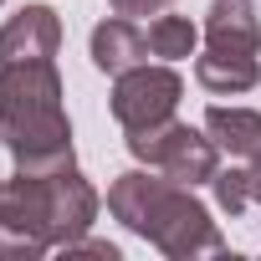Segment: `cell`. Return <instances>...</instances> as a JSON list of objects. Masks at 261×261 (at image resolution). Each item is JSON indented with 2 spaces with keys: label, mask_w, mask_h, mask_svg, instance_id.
<instances>
[{
  "label": "cell",
  "mask_w": 261,
  "mask_h": 261,
  "mask_svg": "<svg viewBox=\"0 0 261 261\" xmlns=\"http://www.w3.org/2000/svg\"><path fill=\"white\" fill-rule=\"evenodd\" d=\"M128 154H134L139 164L169 174L174 185H210L220 174V144L210 134H200V128L179 123V118H164L154 128H134L128 134Z\"/></svg>",
  "instance_id": "4"
},
{
  "label": "cell",
  "mask_w": 261,
  "mask_h": 261,
  "mask_svg": "<svg viewBox=\"0 0 261 261\" xmlns=\"http://www.w3.org/2000/svg\"><path fill=\"white\" fill-rule=\"evenodd\" d=\"M195 82L215 97H236V92H251L261 82V62L256 57H230V51H205L195 62Z\"/></svg>",
  "instance_id": "10"
},
{
  "label": "cell",
  "mask_w": 261,
  "mask_h": 261,
  "mask_svg": "<svg viewBox=\"0 0 261 261\" xmlns=\"http://www.w3.org/2000/svg\"><path fill=\"white\" fill-rule=\"evenodd\" d=\"M246 174H251V205H261V159H246Z\"/></svg>",
  "instance_id": "15"
},
{
  "label": "cell",
  "mask_w": 261,
  "mask_h": 261,
  "mask_svg": "<svg viewBox=\"0 0 261 261\" xmlns=\"http://www.w3.org/2000/svg\"><path fill=\"white\" fill-rule=\"evenodd\" d=\"M97 190L72 169L21 174L0 185V261H36L72 246L97 220Z\"/></svg>",
  "instance_id": "1"
},
{
  "label": "cell",
  "mask_w": 261,
  "mask_h": 261,
  "mask_svg": "<svg viewBox=\"0 0 261 261\" xmlns=\"http://www.w3.org/2000/svg\"><path fill=\"white\" fill-rule=\"evenodd\" d=\"M92 67L97 72H108V77H118V72H128V67H144L154 51H149V31H139L128 16H113V21H102V26H92Z\"/></svg>",
  "instance_id": "8"
},
{
  "label": "cell",
  "mask_w": 261,
  "mask_h": 261,
  "mask_svg": "<svg viewBox=\"0 0 261 261\" xmlns=\"http://www.w3.org/2000/svg\"><path fill=\"white\" fill-rule=\"evenodd\" d=\"M0 144L21 174H57L77 164L57 62H0Z\"/></svg>",
  "instance_id": "2"
},
{
  "label": "cell",
  "mask_w": 261,
  "mask_h": 261,
  "mask_svg": "<svg viewBox=\"0 0 261 261\" xmlns=\"http://www.w3.org/2000/svg\"><path fill=\"white\" fill-rule=\"evenodd\" d=\"M205 134L236 159H261V113H251V108H220L215 102L205 113Z\"/></svg>",
  "instance_id": "9"
},
{
  "label": "cell",
  "mask_w": 261,
  "mask_h": 261,
  "mask_svg": "<svg viewBox=\"0 0 261 261\" xmlns=\"http://www.w3.org/2000/svg\"><path fill=\"white\" fill-rule=\"evenodd\" d=\"M210 185H215V205H220L225 215L251 210V174H246V164H241V169H220Z\"/></svg>",
  "instance_id": "12"
},
{
  "label": "cell",
  "mask_w": 261,
  "mask_h": 261,
  "mask_svg": "<svg viewBox=\"0 0 261 261\" xmlns=\"http://www.w3.org/2000/svg\"><path fill=\"white\" fill-rule=\"evenodd\" d=\"M62 21L51 6H21L0 26V62H57Z\"/></svg>",
  "instance_id": "6"
},
{
  "label": "cell",
  "mask_w": 261,
  "mask_h": 261,
  "mask_svg": "<svg viewBox=\"0 0 261 261\" xmlns=\"http://www.w3.org/2000/svg\"><path fill=\"white\" fill-rule=\"evenodd\" d=\"M108 6H113V16L134 21V16H159L164 6H174V0H108Z\"/></svg>",
  "instance_id": "14"
},
{
  "label": "cell",
  "mask_w": 261,
  "mask_h": 261,
  "mask_svg": "<svg viewBox=\"0 0 261 261\" xmlns=\"http://www.w3.org/2000/svg\"><path fill=\"white\" fill-rule=\"evenodd\" d=\"M108 210L134 236H144L154 251L169 261H195V256H220L225 236L215 230L210 210L190 195V185H174L159 169H128L108 185Z\"/></svg>",
  "instance_id": "3"
},
{
  "label": "cell",
  "mask_w": 261,
  "mask_h": 261,
  "mask_svg": "<svg viewBox=\"0 0 261 261\" xmlns=\"http://www.w3.org/2000/svg\"><path fill=\"white\" fill-rule=\"evenodd\" d=\"M195 41H200V31L190 26V16H159V21L149 26V51L164 57V62L195 57Z\"/></svg>",
  "instance_id": "11"
},
{
  "label": "cell",
  "mask_w": 261,
  "mask_h": 261,
  "mask_svg": "<svg viewBox=\"0 0 261 261\" xmlns=\"http://www.w3.org/2000/svg\"><path fill=\"white\" fill-rule=\"evenodd\" d=\"M185 97V77L174 67H128L113 77V118L123 123V134H134V128H154L164 118H174Z\"/></svg>",
  "instance_id": "5"
},
{
  "label": "cell",
  "mask_w": 261,
  "mask_h": 261,
  "mask_svg": "<svg viewBox=\"0 0 261 261\" xmlns=\"http://www.w3.org/2000/svg\"><path fill=\"white\" fill-rule=\"evenodd\" d=\"M205 51L261 57V16L251 0H215L205 16Z\"/></svg>",
  "instance_id": "7"
},
{
  "label": "cell",
  "mask_w": 261,
  "mask_h": 261,
  "mask_svg": "<svg viewBox=\"0 0 261 261\" xmlns=\"http://www.w3.org/2000/svg\"><path fill=\"white\" fill-rule=\"evenodd\" d=\"M62 256L72 261V256H97V261H118V246L113 241H92V236H77L72 246H62Z\"/></svg>",
  "instance_id": "13"
}]
</instances>
